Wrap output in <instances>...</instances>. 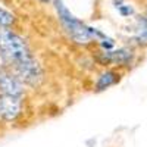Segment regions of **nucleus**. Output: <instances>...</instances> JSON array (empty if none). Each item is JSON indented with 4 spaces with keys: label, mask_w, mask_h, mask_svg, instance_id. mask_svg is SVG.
Wrapping results in <instances>:
<instances>
[{
    "label": "nucleus",
    "mask_w": 147,
    "mask_h": 147,
    "mask_svg": "<svg viewBox=\"0 0 147 147\" xmlns=\"http://www.w3.org/2000/svg\"><path fill=\"white\" fill-rule=\"evenodd\" d=\"M0 57L5 66L15 68L24 60L32 57L27 41L16 32L7 28H0Z\"/></svg>",
    "instance_id": "1"
},
{
    "label": "nucleus",
    "mask_w": 147,
    "mask_h": 147,
    "mask_svg": "<svg viewBox=\"0 0 147 147\" xmlns=\"http://www.w3.org/2000/svg\"><path fill=\"white\" fill-rule=\"evenodd\" d=\"M53 5H55V9L57 12L59 21L62 24L63 30L74 41L78 44H88L90 41L94 40L93 34H91V27L85 25L81 19L74 16L62 0H53Z\"/></svg>",
    "instance_id": "2"
},
{
    "label": "nucleus",
    "mask_w": 147,
    "mask_h": 147,
    "mask_svg": "<svg viewBox=\"0 0 147 147\" xmlns=\"http://www.w3.org/2000/svg\"><path fill=\"white\" fill-rule=\"evenodd\" d=\"M12 71H13V74L24 84L28 85V87H32V88L40 87L41 82L44 81V71H43L41 65L38 63V60L34 56L24 60L22 63L16 65L15 68H12Z\"/></svg>",
    "instance_id": "3"
},
{
    "label": "nucleus",
    "mask_w": 147,
    "mask_h": 147,
    "mask_svg": "<svg viewBox=\"0 0 147 147\" xmlns=\"http://www.w3.org/2000/svg\"><path fill=\"white\" fill-rule=\"evenodd\" d=\"M0 94L18 100L25 97V84L5 65L0 68Z\"/></svg>",
    "instance_id": "4"
},
{
    "label": "nucleus",
    "mask_w": 147,
    "mask_h": 147,
    "mask_svg": "<svg viewBox=\"0 0 147 147\" xmlns=\"http://www.w3.org/2000/svg\"><path fill=\"white\" fill-rule=\"evenodd\" d=\"M136 59V53L129 47H119L109 52H103L99 56L102 65H115V66H131Z\"/></svg>",
    "instance_id": "5"
},
{
    "label": "nucleus",
    "mask_w": 147,
    "mask_h": 147,
    "mask_svg": "<svg viewBox=\"0 0 147 147\" xmlns=\"http://www.w3.org/2000/svg\"><path fill=\"white\" fill-rule=\"evenodd\" d=\"M22 113V100L0 94V119L5 122H13Z\"/></svg>",
    "instance_id": "6"
},
{
    "label": "nucleus",
    "mask_w": 147,
    "mask_h": 147,
    "mask_svg": "<svg viewBox=\"0 0 147 147\" xmlns=\"http://www.w3.org/2000/svg\"><path fill=\"white\" fill-rule=\"evenodd\" d=\"M121 80H122V72H119L118 69H106L97 78L94 84V91L102 93L110 87H113V85H116Z\"/></svg>",
    "instance_id": "7"
},
{
    "label": "nucleus",
    "mask_w": 147,
    "mask_h": 147,
    "mask_svg": "<svg viewBox=\"0 0 147 147\" xmlns=\"http://www.w3.org/2000/svg\"><path fill=\"white\" fill-rule=\"evenodd\" d=\"M134 41L138 46L147 47V19L144 16L138 18L136 22V30H134Z\"/></svg>",
    "instance_id": "8"
},
{
    "label": "nucleus",
    "mask_w": 147,
    "mask_h": 147,
    "mask_svg": "<svg viewBox=\"0 0 147 147\" xmlns=\"http://www.w3.org/2000/svg\"><path fill=\"white\" fill-rule=\"evenodd\" d=\"M15 22V16L9 10L0 7V28H7Z\"/></svg>",
    "instance_id": "9"
},
{
    "label": "nucleus",
    "mask_w": 147,
    "mask_h": 147,
    "mask_svg": "<svg viewBox=\"0 0 147 147\" xmlns=\"http://www.w3.org/2000/svg\"><path fill=\"white\" fill-rule=\"evenodd\" d=\"M118 10H119V13L122 16H131V15H134V9L131 6H128V5H119Z\"/></svg>",
    "instance_id": "10"
},
{
    "label": "nucleus",
    "mask_w": 147,
    "mask_h": 147,
    "mask_svg": "<svg viewBox=\"0 0 147 147\" xmlns=\"http://www.w3.org/2000/svg\"><path fill=\"white\" fill-rule=\"evenodd\" d=\"M144 18L147 19V9H146V12H144Z\"/></svg>",
    "instance_id": "11"
},
{
    "label": "nucleus",
    "mask_w": 147,
    "mask_h": 147,
    "mask_svg": "<svg viewBox=\"0 0 147 147\" xmlns=\"http://www.w3.org/2000/svg\"><path fill=\"white\" fill-rule=\"evenodd\" d=\"M41 2H43V3H47V2H49V0H41Z\"/></svg>",
    "instance_id": "12"
}]
</instances>
